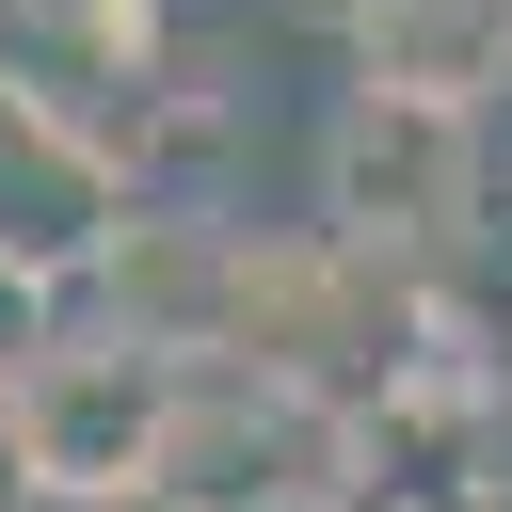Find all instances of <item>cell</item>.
<instances>
[{
  "instance_id": "obj_1",
  "label": "cell",
  "mask_w": 512,
  "mask_h": 512,
  "mask_svg": "<svg viewBox=\"0 0 512 512\" xmlns=\"http://www.w3.org/2000/svg\"><path fill=\"white\" fill-rule=\"evenodd\" d=\"M176 400H192V368H160L128 336H64V352H32L0 384L16 464H32L48 512H144L176 480Z\"/></svg>"
},
{
  "instance_id": "obj_2",
  "label": "cell",
  "mask_w": 512,
  "mask_h": 512,
  "mask_svg": "<svg viewBox=\"0 0 512 512\" xmlns=\"http://www.w3.org/2000/svg\"><path fill=\"white\" fill-rule=\"evenodd\" d=\"M320 208L352 256H416V240H464L480 208V128L464 112H400V96H352L336 144H320Z\"/></svg>"
},
{
  "instance_id": "obj_3",
  "label": "cell",
  "mask_w": 512,
  "mask_h": 512,
  "mask_svg": "<svg viewBox=\"0 0 512 512\" xmlns=\"http://www.w3.org/2000/svg\"><path fill=\"white\" fill-rule=\"evenodd\" d=\"M496 80H512V0H352V96L480 128Z\"/></svg>"
},
{
  "instance_id": "obj_4",
  "label": "cell",
  "mask_w": 512,
  "mask_h": 512,
  "mask_svg": "<svg viewBox=\"0 0 512 512\" xmlns=\"http://www.w3.org/2000/svg\"><path fill=\"white\" fill-rule=\"evenodd\" d=\"M32 352H64V272H48V256H16V240H0V384H16V368H32Z\"/></svg>"
},
{
  "instance_id": "obj_5",
  "label": "cell",
  "mask_w": 512,
  "mask_h": 512,
  "mask_svg": "<svg viewBox=\"0 0 512 512\" xmlns=\"http://www.w3.org/2000/svg\"><path fill=\"white\" fill-rule=\"evenodd\" d=\"M464 512H512V400L480 416V480H464Z\"/></svg>"
},
{
  "instance_id": "obj_6",
  "label": "cell",
  "mask_w": 512,
  "mask_h": 512,
  "mask_svg": "<svg viewBox=\"0 0 512 512\" xmlns=\"http://www.w3.org/2000/svg\"><path fill=\"white\" fill-rule=\"evenodd\" d=\"M0 512H48V496H32V464H16V416H0Z\"/></svg>"
}]
</instances>
